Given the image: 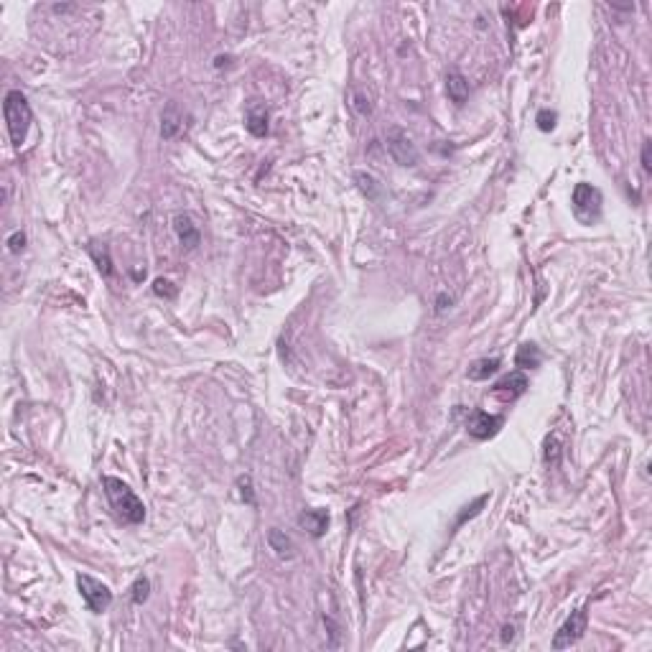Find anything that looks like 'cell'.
Segmentation results:
<instances>
[{
  "mask_svg": "<svg viewBox=\"0 0 652 652\" xmlns=\"http://www.w3.org/2000/svg\"><path fill=\"white\" fill-rule=\"evenodd\" d=\"M487 499H489V495H482V497H479V499H477L474 504H471V507H466V513H464V515L459 517V520H456V525H461V522L466 520V517H474V515L479 513V507H484V502H487Z\"/></svg>",
  "mask_w": 652,
  "mask_h": 652,
  "instance_id": "cell-25",
  "label": "cell"
},
{
  "mask_svg": "<svg viewBox=\"0 0 652 652\" xmlns=\"http://www.w3.org/2000/svg\"><path fill=\"white\" fill-rule=\"evenodd\" d=\"M174 229H176V237L181 240V245L186 247V250H194V247L199 245L201 232H199V227L194 225L192 214H176Z\"/></svg>",
  "mask_w": 652,
  "mask_h": 652,
  "instance_id": "cell-10",
  "label": "cell"
},
{
  "mask_svg": "<svg viewBox=\"0 0 652 652\" xmlns=\"http://www.w3.org/2000/svg\"><path fill=\"white\" fill-rule=\"evenodd\" d=\"M77 589L92 614H102V611H107L110 604H113V592H110L102 581H97V578H92V576L87 574L77 576Z\"/></svg>",
  "mask_w": 652,
  "mask_h": 652,
  "instance_id": "cell-4",
  "label": "cell"
},
{
  "mask_svg": "<svg viewBox=\"0 0 652 652\" xmlns=\"http://www.w3.org/2000/svg\"><path fill=\"white\" fill-rule=\"evenodd\" d=\"M3 115H5L10 143L16 148H21L26 143L28 128H31V120H34V113H31V104H28L26 95L18 92V89H10L5 100H3Z\"/></svg>",
  "mask_w": 652,
  "mask_h": 652,
  "instance_id": "cell-2",
  "label": "cell"
},
{
  "mask_svg": "<svg viewBox=\"0 0 652 652\" xmlns=\"http://www.w3.org/2000/svg\"><path fill=\"white\" fill-rule=\"evenodd\" d=\"M601 204H604V196L596 186L592 183H576L574 194H571V207H574V214L581 225H594L599 222L601 217Z\"/></svg>",
  "mask_w": 652,
  "mask_h": 652,
  "instance_id": "cell-3",
  "label": "cell"
},
{
  "mask_svg": "<svg viewBox=\"0 0 652 652\" xmlns=\"http://www.w3.org/2000/svg\"><path fill=\"white\" fill-rule=\"evenodd\" d=\"M502 365L499 357H482L477 362H471L469 367V380H487L489 374H495Z\"/></svg>",
  "mask_w": 652,
  "mask_h": 652,
  "instance_id": "cell-16",
  "label": "cell"
},
{
  "mask_svg": "<svg viewBox=\"0 0 652 652\" xmlns=\"http://www.w3.org/2000/svg\"><path fill=\"white\" fill-rule=\"evenodd\" d=\"M148 596H150V583H148V578H135L133 581V586H131V599H133V604H146L148 601Z\"/></svg>",
  "mask_w": 652,
  "mask_h": 652,
  "instance_id": "cell-18",
  "label": "cell"
},
{
  "mask_svg": "<svg viewBox=\"0 0 652 652\" xmlns=\"http://www.w3.org/2000/svg\"><path fill=\"white\" fill-rule=\"evenodd\" d=\"M153 293H156L158 298H176V286L171 280L156 278L153 280Z\"/></svg>",
  "mask_w": 652,
  "mask_h": 652,
  "instance_id": "cell-20",
  "label": "cell"
},
{
  "mask_svg": "<svg viewBox=\"0 0 652 652\" xmlns=\"http://www.w3.org/2000/svg\"><path fill=\"white\" fill-rule=\"evenodd\" d=\"M237 484H240V495H243L245 502L255 504V495H252V479L250 477H240V479H237Z\"/></svg>",
  "mask_w": 652,
  "mask_h": 652,
  "instance_id": "cell-24",
  "label": "cell"
},
{
  "mask_svg": "<svg viewBox=\"0 0 652 652\" xmlns=\"http://www.w3.org/2000/svg\"><path fill=\"white\" fill-rule=\"evenodd\" d=\"M385 146H387V150H390V156L395 158V164L405 166V168H413V166L418 164V158H420L413 138H410L403 128H390V131H387V143H385Z\"/></svg>",
  "mask_w": 652,
  "mask_h": 652,
  "instance_id": "cell-5",
  "label": "cell"
},
{
  "mask_svg": "<svg viewBox=\"0 0 652 652\" xmlns=\"http://www.w3.org/2000/svg\"><path fill=\"white\" fill-rule=\"evenodd\" d=\"M268 543H270V548L276 550L280 558H296V546H293V540L288 538L286 532H280L278 528H273V530L268 532Z\"/></svg>",
  "mask_w": 652,
  "mask_h": 652,
  "instance_id": "cell-15",
  "label": "cell"
},
{
  "mask_svg": "<svg viewBox=\"0 0 652 652\" xmlns=\"http://www.w3.org/2000/svg\"><path fill=\"white\" fill-rule=\"evenodd\" d=\"M586 622H589L586 607L571 611V617L565 619L563 625H561V629L556 632V637H553V650H565V647L578 642L583 637V632H586Z\"/></svg>",
  "mask_w": 652,
  "mask_h": 652,
  "instance_id": "cell-6",
  "label": "cell"
},
{
  "mask_svg": "<svg viewBox=\"0 0 652 652\" xmlns=\"http://www.w3.org/2000/svg\"><path fill=\"white\" fill-rule=\"evenodd\" d=\"M181 128H183L181 107H179L176 102H168L166 104L164 115H161V135H164L166 140H171L181 133Z\"/></svg>",
  "mask_w": 652,
  "mask_h": 652,
  "instance_id": "cell-11",
  "label": "cell"
},
{
  "mask_svg": "<svg viewBox=\"0 0 652 652\" xmlns=\"http://www.w3.org/2000/svg\"><path fill=\"white\" fill-rule=\"evenodd\" d=\"M502 423H504L502 416H489L484 410H474V413L466 418V431H469L471 438L484 441V438H492V436L502 428Z\"/></svg>",
  "mask_w": 652,
  "mask_h": 652,
  "instance_id": "cell-7",
  "label": "cell"
},
{
  "mask_svg": "<svg viewBox=\"0 0 652 652\" xmlns=\"http://www.w3.org/2000/svg\"><path fill=\"white\" fill-rule=\"evenodd\" d=\"M268 122H270L268 107H265L260 100H250V102H247V110H245V128L250 131V135L265 138L270 131Z\"/></svg>",
  "mask_w": 652,
  "mask_h": 652,
  "instance_id": "cell-9",
  "label": "cell"
},
{
  "mask_svg": "<svg viewBox=\"0 0 652 652\" xmlns=\"http://www.w3.org/2000/svg\"><path fill=\"white\" fill-rule=\"evenodd\" d=\"M89 255L95 258L97 270L102 273L104 278H110V273H113V260H110V255H107V247H104L102 255H100V250H97V245H89Z\"/></svg>",
  "mask_w": 652,
  "mask_h": 652,
  "instance_id": "cell-19",
  "label": "cell"
},
{
  "mask_svg": "<svg viewBox=\"0 0 652 652\" xmlns=\"http://www.w3.org/2000/svg\"><path fill=\"white\" fill-rule=\"evenodd\" d=\"M446 92H449V100H451L453 104H466V100H469V79L464 77L461 71H449L446 74Z\"/></svg>",
  "mask_w": 652,
  "mask_h": 652,
  "instance_id": "cell-13",
  "label": "cell"
},
{
  "mask_svg": "<svg viewBox=\"0 0 652 652\" xmlns=\"http://www.w3.org/2000/svg\"><path fill=\"white\" fill-rule=\"evenodd\" d=\"M556 120H558V115L553 113V110H540L538 117H535V122H538V128L543 133L553 131V128H556Z\"/></svg>",
  "mask_w": 652,
  "mask_h": 652,
  "instance_id": "cell-21",
  "label": "cell"
},
{
  "mask_svg": "<svg viewBox=\"0 0 652 652\" xmlns=\"http://www.w3.org/2000/svg\"><path fill=\"white\" fill-rule=\"evenodd\" d=\"M102 487H104L107 499H110V504H113V510L117 513V517H120L122 522H128V525H140V522L146 520V504L140 502V497L135 495L122 479L104 477Z\"/></svg>",
  "mask_w": 652,
  "mask_h": 652,
  "instance_id": "cell-1",
  "label": "cell"
},
{
  "mask_svg": "<svg viewBox=\"0 0 652 652\" xmlns=\"http://www.w3.org/2000/svg\"><path fill=\"white\" fill-rule=\"evenodd\" d=\"M23 247H26V235H23V232H13V235L8 237V250L21 252Z\"/></svg>",
  "mask_w": 652,
  "mask_h": 652,
  "instance_id": "cell-26",
  "label": "cell"
},
{
  "mask_svg": "<svg viewBox=\"0 0 652 652\" xmlns=\"http://www.w3.org/2000/svg\"><path fill=\"white\" fill-rule=\"evenodd\" d=\"M298 525L306 528L313 538H322L326 528H329V513L326 510H304L298 515Z\"/></svg>",
  "mask_w": 652,
  "mask_h": 652,
  "instance_id": "cell-12",
  "label": "cell"
},
{
  "mask_svg": "<svg viewBox=\"0 0 652 652\" xmlns=\"http://www.w3.org/2000/svg\"><path fill=\"white\" fill-rule=\"evenodd\" d=\"M502 632H504V635H502V642H510V640H513V632H515V629H513V627H504Z\"/></svg>",
  "mask_w": 652,
  "mask_h": 652,
  "instance_id": "cell-28",
  "label": "cell"
},
{
  "mask_svg": "<svg viewBox=\"0 0 652 652\" xmlns=\"http://www.w3.org/2000/svg\"><path fill=\"white\" fill-rule=\"evenodd\" d=\"M650 150H652V143H650V140H644V146H642V168H644V171H650V168H652Z\"/></svg>",
  "mask_w": 652,
  "mask_h": 652,
  "instance_id": "cell-27",
  "label": "cell"
},
{
  "mask_svg": "<svg viewBox=\"0 0 652 652\" xmlns=\"http://www.w3.org/2000/svg\"><path fill=\"white\" fill-rule=\"evenodd\" d=\"M355 102H352V107H355L359 115H370L372 113V104H370V97H365L362 92H355V97H352Z\"/></svg>",
  "mask_w": 652,
  "mask_h": 652,
  "instance_id": "cell-23",
  "label": "cell"
},
{
  "mask_svg": "<svg viewBox=\"0 0 652 652\" xmlns=\"http://www.w3.org/2000/svg\"><path fill=\"white\" fill-rule=\"evenodd\" d=\"M528 387H530V383H528V377L522 372H510L504 374L502 380L492 387V395L495 398H499L502 403H515L517 398H522L525 392H528Z\"/></svg>",
  "mask_w": 652,
  "mask_h": 652,
  "instance_id": "cell-8",
  "label": "cell"
},
{
  "mask_svg": "<svg viewBox=\"0 0 652 652\" xmlns=\"http://www.w3.org/2000/svg\"><path fill=\"white\" fill-rule=\"evenodd\" d=\"M561 446H558V441L556 438H548L546 441V461H548L550 466H558L561 464Z\"/></svg>",
  "mask_w": 652,
  "mask_h": 652,
  "instance_id": "cell-22",
  "label": "cell"
},
{
  "mask_svg": "<svg viewBox=\"0 0 652 652\" xmlns=\"http://www.w3.org/2000/svg\"><path fill=\"white\" fill-rule=\"evenodd\" d=\"M540 362H543V352L538 349V344H532V341L520 344L517 355H515V365L522 367V370H535V367H540Z\"/></svg>",
  "mask_w": 652,
  "mask_h": 652,
  "instance_id": "cell-14",
  "label": "cell"
},
{
  "mask_svg": "<svg viewBox=\"0 0 652 652\" xmlns=\"http://www.w3.org/2000/svg\"><path fill=\"white\" fill-rule=\"evenodd\" d=\"M357 181H359V189L365 192V196L367 199H380V194H383V186H380V181L374 179V176H370V174H357Z\"/></svg>",
  "mask_w": 652,
  "mask_h": 652,
  "instance_id": "cell-17",
  "label": "cell"
}]
</instances>
